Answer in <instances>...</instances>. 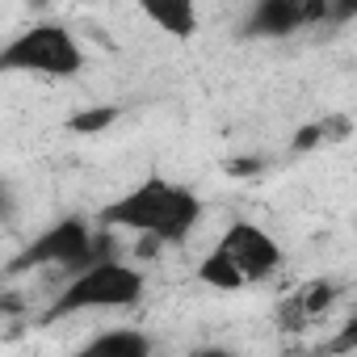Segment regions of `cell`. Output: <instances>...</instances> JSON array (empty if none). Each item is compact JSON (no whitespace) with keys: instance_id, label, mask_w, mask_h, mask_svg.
Wrapping results in <instances>:
<instances>
[{"instance_id":"cell-1","label":"cell","mask_w":357,"mask_h":357,"mask_svg":"<svg viewBox=\"0 0 357 357\" xmlns=\"http://www.w3.org/2000/svg\"><path fill=\"white\" fill-rule=\"evenodd\" d=\"M202 198L164 172H147L126 194H118L109 206H101L97 223L105 231H130L147 244H185L202 227Z\"/></svg>"},{"instance_id":"cell-12","label":"cell","mask_w":357,"mask_h":357,"mask_svg":"<svg viewBox=\"0 0 357 357\" xmlns=\"http://www.w3.org/2000/svg\"><path fill=\"white\" fill-rule=\"evenodd\" d=\"M118 118H122L118 105H93V109H76V114L68 118V126H72L76 135H97V130H109Z\"/></svg>"},{"instance_id":"cell-6","label":"cell","mask_w":357,"mask_h":357,"mask_svg":"<svg viewBox=\"0 0 357 357\" xmlns=\"http://www.w3.org/2000/svg\"><path fill=\"white\" fill-rule=\"evenodd\" d=\"M315 22H332V0H257L248 9V38H290Z\"/></svg>"},{"instance_id":"cell-10","label":"cell","mask_w":357,"mask_h":357,"mask_svg":"<svg viewBox=\"0 0 357 357\" xmlns=\"http://www.w3.org/2000/svg\"><path fill=\"white\" fill-rule=\"evenodd\" d=\"M349 135H353V122H349L344 114L319 118V122H307V126L290 139V151H294V155H311V151H319V147H328V143H340V139H349Z\"/></svg>"},{"instance_id":"cell-14","label":"cell","mask_w":357,"mask_h":357,"mask_svg":"<svg viewBox=\"0 0 357 357\" xmlns=\"http://www.w3.org/2000/svg\"><path fill=\"white\" fill-rule=\"evenodd\" d=\"M357 17V0H332V22H353Z\"/></svg>"},{"instance_id":"cell-8","label":"cell","mask_w":357,"mask_h":357,"mask_svg":"<svg viewBox=\"0 0 357 357\" xmlns=\"http://www.w3.org/2000/svg\"><path fill=\"white\" fill-rule=\"evenodd\" d=\"M135 9L168 38L176 43H190L202 30V13H198V0H135Z\"/></svg>"},{"instance_id":"cell-9","label":"cell","mask_w":357,"mask_h":357,"mask_svg":"<svg viewBox=\"0 0 357 357\" xmlns=\"http://www.w3.org/2000/svg\"><path fill=\"white\" fill-rule=\"evenodd\" d=\"M155 344H151V336L147 332H139V328H109V332H101L84 353L89 357H147Z\"/></svg>"},{"instance_id":"cell-13","label":"cell","mask_w":357,"mask_h":357,"mask_svg":"<svg viewBox=\"0 0 357 357\" xmlns=\"http://www.w3.org/2000/svg\"><path fill=\"white\" fill-rule=\"evenodd\" d=\"M223 168H227V176H257L261 172V160H227Z\"/></svg>"},{"instance_id":"cell-4","label":"cell","mask_w":357,"mask_h":357,"mask_svg":"<svg viewBox=\"0 0 357 357\" xmlns=\"http://www.w3.org/2000/svg\"><path fill=\"white\" fill-rule=\"evenodd\" d=\"M101 257V240L84 219H59L47 231H38L17 261H9V273H26V269H84L89 261Z\"/></svg>"},{"instance_id":"cell-11","label":"cell","mask_w":357,"mask_h":357,"mask_svg":"<svg viewBox=\"0 0 357 357\" xmlns=\"http://www.w3.org/2000/svg\"><path fill=\"white\" fill-rule=\"evenodd\" d=\"M198 282H202V286H211V290H223V294H236V290H244V286H248V278L236 269V261H231L219 244L198 261Z\"/></svg>"},{"instance_id":"cell-7","label":"cell","mask_w":357,"mask_h":357,"mask_svg":"<svg viewBox=\"0 0 357 357\" xmlns=\"http://www.w3.org/2000/svg\"><path fill=\"white\" fill-rule=\"evenodd\" d=\"M340 298V286L336 282H328V278H311V282H303V286H294L286 298H282V307H278V324L282 328H307L311 319H319V315H328V307Z\"/></svg>"},{"instance_id":"cell-2","label":"cell","mask_w":357,"mask_h":357,"mask_svg":"<svg viewBox=\"0 0 357 357\" xmlns=\"http://www.w3.org/2000/svg\"><path fill=\"white\" fill-rule=\"evenodd\" d=\"M147 294V273L135 261L122 257H97L84 269L68 273V282L59 286L55 303L47 307V324L63 319V315H89V311H130L139 307Z\"/></svg>"},{"instance_id":"cell-3","label":"cell","mask_w":357,"mask_h":357,"mask_svg":"<svg viewBox=\"0 0 357 357\" xmlns=\"http://www.w3.org/2000/svg\"><path fill=\"white\" fill-rule=\"evenodd\" d=\"M84 43L76 30L59 22H34L22 34H13L0 51V68L22 72V76H43V80H72L84 72Z\"/></svg>"},{"instance_id":"cell-15","label":"cell","mask_w":357,"mask_h":357,"mask_svg":"<svg viewBox=\"0 0 357 357\" xmlns=\"http://www.w3.org/2000/svg\"><path fill=\"white\" fill-rule=\"evenodd\" d=\"M332 344H336V349H357V315H353V319L344 324V332H340V336H336Z\"/></svg>"},{"instance_id":"cell-5","label":"cell","mask_w":357,"mask_h":357,"mask_svg":"<svg viewBox=\"0 0 357 357\" xmlns=\"http://www.w3.org/2000/svg\"><path fill=\"white\" fill-rule=\"evenodd\" d=\"M215 244L236 261V269L248 278V286L269 282V278L282 269V261H286L282 240H278L273 231H265L261 223H248V219L227 223V227L219 231V240H215Z\"/></svg>"}]
</instances>
